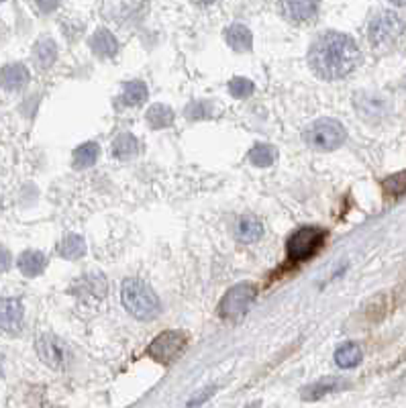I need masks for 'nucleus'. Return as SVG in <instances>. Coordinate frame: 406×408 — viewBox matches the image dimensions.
Instances as JSON below:
<instances>
[{"label":"nucleus","instance_id":"f257e3e1","mask_svg":"<svg viewBox=\"0 0 406 408\" xmlns=\"http://www.w3.org/2000/svg\"><path fill=\"white\" fill-rule=\"evenodd\" d=\"M309 64L323 80H341L360 64V47L345 33H325L309 53Z\"/></svg>","mask_w":406,"mask_h":408},{"label":"nucleus","instance_id":"f03ea898","mask_svg":"<svg viewBox=\"0 0 406 408\" xmlns=\"http://www.w3.org/2000/svg\"><path fill=\"white\" fill-rule=\"evenodd\" d=\"M121 302L129 315H133L139 320H151L159 315L161 306L156 292L137 278H129L121 286Z\"/></svg>","mask_w":406,"mask_h":408},{"label":"nucleus","instance_id":"7ed1b4c3","mask_svg":"<svg viewBox=\"0 0 406 408\" xmlns=\"http://www.w3.org/2000/svg\"><path fill=\"white\" fill-rule=\"evenodd\" d=\"M402 35H405V21L392 11L378 13L367 27V39L378 51L394 47L402 39Z\"/></svg>","mask_w":406,"mask_h":408},{"label":"nucleus","instance_id":"20e7f679","mask_svg":"<svg viewBox=\"0 0 406 408\" xmlns=\"http://www.w3.org/2000/svg\"><path fill=\"white\" fill-rule=\"evenodd\" d=\"M347 137V131L345 127L335 121V118H320V121H315L306 133H304V139L309 143V147H313L316 151H333L337 149L339 145H343Z\"/></svg>","mask_w":406,"mask_h":408},{"label":"nucleus","instance_id":"39448f33","mask_svg":"<svg viewBox=\"0 0 406 408\" xmlns=\"http://www.w3.org/2000/svg\"><path fill=\"white\" fill-rule=\"evenodd\" d=\"M325 231L318 227H302L294 231L286 241V251L292 261H302L313 257L318 247L323 245Z\"/></svg>","mask_w":406,"mask_h":408},{"label":"nucleus","instance_id":"423d86ee","mask_svg":"<svg viewBox=\"0 0 406 408\" xmlns=\"http://www.w3.org/2000/svg\"><path fill=\"white\" fill-rule=\"evenodd\" d=\"M253 300H255V286L251 284L233 286L219 304V315L226 320H237L251 308Z\"/></svg>","mask_w":406,"mask_h":408},{"label":"nucleus","instance_id":"0eeeda50","mask_svg":"<svg viewBox=\"0 0 406 408\" xmlns=\"http://www.w3.org/2000/svg\"><path fill=\"white\" fill-rule=\"evenodd\" d=\"M186 345H188V339L186 335L180 333V331H165L158 335L156 339L151 341L147 353L159 363H172L176 362L178 358H182V353L186 351Z\"/></svg>","mask_w":406,"mask_h":408},{"label":"nucleus","instance_id":"6e6552de","mask_svg":"<svg viewBox=\"0 0 406 408\" xmlns=\"http://www.w3.org/2000/svg\"><path fill=\"white\" fill-rule=\"evenodd\" d=\"M320 0H280L284 17L292 23H309L318 13Z\"/></svg>","mask_w":406,"mask_h":408},{"label":"nucleus","instance_id":"1a4fd4ad","mask_svg":"<svg viewBox=\"0 0 406 408\" xmlns=\"http://www.w3.org/2000/svg\"><path fill=\"white\" fill-rule=\"evenodd\" d=\"M25 308L19 298H2L0 300V331L17 333L23 325Z\"/></svg>","mask_w":406,"mask_h":408},{"label":"nucleus","instance_id":"9d476101","mask_svg":"<svg viewBox=\"0 0 406 408\" xmlns=\"http://www.w3.org/2000/svg\"><path fill=\"white\" fill-rule=\"evenodd\" d=\"M35 349L41 358V362H46L49 367L53 369H62L66 365V353H64V345L55 339L53 335H41L37 343H35Z\"/></svg>","mask_w":406,"mask_h":408},{"label":"nucleus","instance_id":"9b49d317","mask_svg":"<svg viewBox=\"0 0 406 408\" xmlns=\"http://www.w3.org/2000/svg\"><path fill=\"white\" fill-rule=\"evenodd\" d=\"M76 292H78L80 298L102 300L107 296V292H109V284H107L102 273H88V276H82L76 282Z\"/></svg>","mask_w":406,"mask_h":408},{"label":"nucleus","instance_id":"f8f14e48","mask_svg":"<svg viewBox=\"0 0 406 408\" xmlns=\"http://www.w3.org/2000/svg\"><path fill=\"white\" fill-rule=\"evenodd\" d=\"M29 78V69L23 64H8L0 72V86L8 92H17L27 86Z\"/></svg>","mask_w":406,"mask_h":408},{"label":"nucleus","instance_id":"ddd939ff","mask_svg":"<svg viewBox=\"0 0 406 408\" xmlns=\"http://www.w3.org/2000/svg\"><path fill=\"white\" fill-rule=\"evenodd\" d=\"M90 49L98 57H114L119 51V43L114 35L107 29H98L90 39Z\"/></svg>","mask_w":406,"mask_h":408},{"label":"nucleus","instance_id":"4468645a","mask_svg":"<svg viewBox=\"0 0 406 408\" xmlns=\"http://www.w3.org/2000/svg\"><path fill=\"white\" fill-rule=\"evenodd\" d=\"M264 235V225L259 219L251 217V215H245L239 219V223L235 225V237L243 243H253L257 241L259 237Z\"/></svg>","mask_w":406,"mask_h":408},{"label":"nucleus","instance_id":"2eb2a0df","mask_svg":"<svg viewBox=\"0 0 406 408\" xmlns=\"http://www.w3.org/2000/svg\"><path fill=\"white\" fill-rule=\"evenodd\" d=\"M47 257L41 251H25L19 257V270L27 278H37L39 273L46 272Z\"/></svg>","mask_w":406,"mask_h":408},{"label":"nucleus","instance_id":"dca6fc26","mask_svg":"<svg viewBox=\"0 0 406 408\" xmlns=\"http://www.w3.org/2000/svg\"><path fill=\"white\" fill-rule=\"evenodd\" d=\"M225 39L235 51H249L253 47V35L245 25H231L225 31Z\"/></svg>","mask_w":406,"mask_h":408},{"label":"nucleus","instance_id":"f3484780","mask_svg":"<svg viewBox=\"0 0 406 408\" xmlns=\"http://www.w3.org/2000/svg\"><path fill=\"white\" fill-rule=\"evenodd\" d=\"M33 60L39 69L51 68L57 60V46L53 39H41L33 49Z\"/></svg>","mask_w":406,"mask_h":408},{"label":"nucleus","instance_id":"a211bd4d","mask_svg":"<svg viewBox=\"0 0 406 408\" xmlns=\"http://www.w3.org/2000/svg\"><path fill=\"white\" fill-rule=\"evenodd\" d=\"M139 149H141V145H139V141H137L135 135H131V133H121V135L114 139L113 143V154L116 159H131L135 158L137 154H139Z\"/></svg>","mask_w":406,"mask_h":408},{"label":"nucleus","instance_id":"6ab92c4d","mask_svg":"<svg viewBox=\"0 0 406 408\" xmlns=\"http://www.w3.org/2000/svg\"><path fill=\"white\" fill-rule=\"evenodd\" d=\"M361 358H363V353H361V347L358 343H343L335 351V363L343 369H351V367L360 365Z\"/></svg>","mask_w":406,"mask_h":408},{"label":"nucleus","instance_id":"aec40b11","mask_svg":"<svg viewBox=\"0 0 406 408\" xmlns=\"http://www.w3.org/2000/svg\"><path fill=\"white\" fill-rule=\"evenodd\" d=\"M100 154V147L96 141H88V143H82L76 151H74V168L76 170H86L96 163Z\"/></svg>","mask_w":406,"mask_h":408},{"label":"nucleus","instance_id":"412c9836","mask_svg":"<svg viewBox=\"0 0 406 408\" xmlns=\"http://www.w3.org/2000/svg\"><path fill=\"white\" fill-rule=\"evenodd\" d=\"M145 116L151 129H168L174 125V111L165 104H154Z\"/></svg>","mask_w":406,"mask_h":408},{"label":"nucleus","instance_id":"4be33fe9","mask_svg":"<svg viewBox=\"0 0 406 408\" xmlns=\"http://www.w3.org/2000/svg\"><path fill=\"white\" fill-rule=\"evenodd\" d=\"M149 92L147 86L141 82V80H133V82H127L125 88H123V102L129 104V107H139L147 100Z\"/></svg>","mask_w":406,"mask_h":408},{"label":"nucleus","instance_id":"5701e85b","mask_svg":"<svg viewBox=\"0 0 406 408\" xmlns=\"http://www.w3.org/2000/svg\"><path fill=\"white\" fill-rule=\"evenodd\" d=\"M57 253L64 259H78L86 253V243L80 235H69L57 245Z\"/></svg>","mask_w":406,"mask_h":408},{"label":"nucleus","instance_id":"b1692460","mask_svg":"<svg viewBox=\"0 0 406 408\" xmlns=\"http://www.w3.org/2000/svg\"><path fill=\"white\" fill-rule=\"evenodd\" d=\"M249 159L257 168H270L276 159V149L268 143H255L249 151Z\"/></svg>","mask_w":406,"mask_h":408},{"label":"nucleus","instance_id":"393cba45","mask_svg":"<svg viewBox=\"0 0 406 408\" xmlns=\"http://www.w3.org/2000/svg\"><path fill=\"white\" fill-rule=\"evenodd\" d=\"M384 190L388 196H400L406 192V172H400V174H394L390 178L384 180Z\"/></svg>","mask_w":406,"mask_h":408},{"label":"nucleus","instance_id":"a878e982","mask_svg":"<svg viewBox=\"0 0 406 408\" xmlns=\"http://www.w3.org/2000/svg\"><path fill=\"white\" fill-rule=\"evenodd\" d=\"M337 388H341V384H339L337 380H333V378H325L323 382H318V384L311 386L302 396L304 398H318V396H325V394H329V392H333V390H337Z\"/></svg>","mask_w":406,"mask_h":408},{"label":"nucleus","instance_id":"bb28decb","mask_svg":"<svg viewBox=\"0 0 406 408\" xmlns=\"http://www.w3.org/2000/svg\"><path fill=\"white\" fill-rule=\"evenodd\" d=\"M253 90H255V86H253V82L248 80V78H233L229 82V92L235 98H248V96L253 94Z\"/></svg>","mask_w":406,"mask_h":408},{"label":"nucleus","instance_id":"cd10ccee","mask_svg":"<svg viewBox=\"0 0 406 408\" xmlns=\"http://www.w3.org/2000/svg\"><path fill=\"white\" fill-rule=\"evenodd\" d=\"M186 116L196 121V118H208L210 116V107L206 102H192L188 109H186Z\"/></svg>","mask_w":406,"mask_h":408},{"label":"nucleus","instance_id":"c85d7f7f","mask_svg":"<svg viewBox=\"0 0 406 408\" xmlns=\"http://www.w3.org/2000/svg\"><path fill=\"white\" fill-rule=\"evenodd\" d=\"M35 2H37V8H39L41 13H46V15L53 13V11L60 6V0H35Z\"/></svg>","mask_w":406,"mask_h":408},{"label":"nucleus","instance_id":"c756f323","mask_svg":"<svg viewBox=\"0 0 406 408\" xmlns=\"http://www.w3.org/2000/svg\"><path fill=\"white\" fill-rule=\"evenodd\" d=\"M11 261H13L11 251L0 245V272H6V270L11 268Z\"/></svg>","mask_w":406,"mask_h":408},{"label":"nucleus","instance_id":"7c9ffc66","mask_svg":"<svg viewBox=\"0 0 406 408\" xmlns=\"http://www.w3.org/2000/svg\"><path fill=\"white\" fill-rule=\"evenodd\" d=\"M390 2H394V4H398V6H406V0H390Z\"/></svg>","mask_w":406,"mask_h":408},{"label":"nucleus","instance_id":"2f4dec72","mask_svg":"<svg viewBox=\"0 0 406 408\" xmlns=\"http://www.w3.org/2000/svg\"><path fill=\"white\" fill-rule=\"evenodd\" d=\"M198 2H203V4H212L215 0H198Z\"/></svg>","mask_w":406,"mask_h":408},{"label":"nucleus","instance_id":"473e14b6","mask_svg":"<svg viewBox=\"0 0 406 408\" xmlns=\"http://www.w3.org/2000/svg\"><path fill=\"white\" fill-rule=\"evenodd\" d=\"M0 2H4V0H0Z\"/></svg>","mask_w":406,"mask_h":408}]
</instances>
